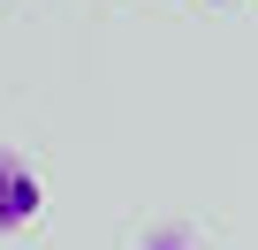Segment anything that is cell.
<instances>
[{"instance_id":"6da1fadb","label":"cell","mask_w":258,"mask_h":250,"mask_svg":"<svg viewBox=\"0 0 258 250\" xmlns=\"http://www.w3.org/2000/svg\"><path fill=\"white\" fill-rule=\"evenodd\" d=\"M38 205H46V190H38V175L0 144V235H23L31 220H38Z\"/></svg>"},{"instance_id":"7a4b0ae2","label":"cell","mask_w":258,"mask_h":250,"mask_svg":"<svg viewBox=\"0 0 258 250\" xmlns=\"http://www.w3.org/2000/svg\"><path fill=\"white\" fill-rule=\"evenodd\" d=\"M145 250H190V242H182V235H152Z\"/></svg>"}]
</instances>
